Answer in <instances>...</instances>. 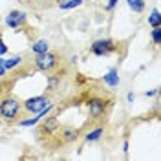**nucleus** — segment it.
<instances>
[{
	"instance_id": "f257e3e1",
	"label": "nucleus",
	"mask_w": 161,
	"mask_h": 161,
	"mask_svg": "<svg viewBox=\"0 0 161 161\" xmlns=\"http://www.w3.org/2000/svg\"><path fill=\"white\" fill-rule=\"evenodd\" d=\"M22 101L13 97V95H8V97H2L0 99V117L8 123H13L17 121L22 115Z\"/></svg>"
},
{
	"instance_id": "f03ea898",
	"label": "nucleus",
	"mask_w": 161,
	"mask_h": 161,
	"mask_svg": "<svg viewBox=\"0 0 161 161\" xmlns=\"http://www.w3.org/2000/svg\"><path fill=\"white\" fill-rule=\"evenodd\" d=\"M59 62H60L59 55L53 53V51H50V50L33 57V64H35V68H37L39 71H46V73H51V71L59 66Z\"/></svg>"
},
{
	"instance_id": "7ed1b4c3",
	"label": "nucleus",
	"mask_w": 161,
	"mask_h": 161,
	"mask_svg": "<svg viewBox=\"0 0 161 161\" xmlns=\"http://www.w3.org/2000/svg\"><path fill=\"white\" fill-rule=\"evenodd\" d=\"M117 50V42H114L112 39H99L92 42V53L97 57H104L110 55L112 51Z\"/></svg>"
},
{
	"instance_id": "20e7f679",
	"label": "nucleus",
	"mask_w": 161,
	"mask_h": 161,
	"mask_svg": "<svg viewBox=\"0 0 161 161\" xmlns=\"http://www.w3.org/2000/svg\"><path fill=\"white\" fill-rule=\"evenodd\" d=\"M48 104H50V101H48L46 95H37V97H30V99L24 101L22 103V108H24V112L35 115V114H39V112L44 110Z\"/></svg>"
},
{
	"instance_id": "39448f33",
	"label": "nucleus",
	"mask_w": 161,
	"mask_h": 161,
	"mask_svg": "<svg viewBox=\"0 0 161 161\" xmlns=\"http://www.w3.org/2000/svg\"><path fill=\"white\" fill-rule=\"evenodd\" d=\"M26 22H28V15H26L24 11H19V9L9 11L8 17H6V26H9V28H13V30L22 28Z\"/></svg>"
},
{
	"instance_id": "423d86ee",
	"label": "nucleus",
	"mask_w": 161,
	"mask_h": 161,
	"mask_svg": "<svg viewBox=\"0 0 161 161\" xmlns=\"http://www.w3.org/2000/svg\"><path fill=\"white\" fill-rule=\"evenodd\" d=\"M88 114H90V117H93V119H97V117H101L104 112H106V101L101 99V97H92L90 101H88Z\"/></svg>"
},
{
	"instance_id": "0eeeda50",
	"label": "nucleus",
	"mask_w": 161,
	"mask_h": 161,
	"mask_svg": "<svg viewBox=\"0 0 161 161\" xmlns=\"http://www.w3.org/2000/svg\"><path fill=\"white\" fill-rule=\"evenodd\" d=\"M40 128H42V134H53L59 128V119L55 115H46V119L42 121Z\"/></svg>"
},
{
	"instance_id": "6e6552de",
	"label": "nucleus",
	"mask_w": 161,
	"mask_h": 161,
	"mask_svg": "<svg viewBox=\"0 0 161 161\" xmlns=\"http://www.w3.org/2000/svg\"><path fill=\"white\" fill-rule=\"evenodd\" d=\"M79 137V130L75 126H62L60 128V139L64 143H71Z\"/></svg>"
},
{
	"instance_id": "1a4fd4ad",
	"label": "nucleus",
	"mask_w": 161,
	"mask_h": 161,
	"mask_svg": "<svg viewBox=\"0 0 161 161\" xmlns=\"http://www.w3.org/2000/svg\"><path fill=\"white\" fill-rule=\"evenodd\" d=\"M103 82L106 84V86H110V88H115V86H119V82H121V79H119V73H117V70L115 68H112L104 77H103Z\"/></svg>"
},
{
	"instance_id": "9d476101",
	"label": "nucleus",
	"mask_w": 161,
	"mask_h": 161,
	"mask_svg": "<svg viewBox=\"0 0 161 161\" xmlns=\"http://www.w3.org/2000/svg\"><path fill=\"white\" fill-rule=\"evenodd\" d=\"M103 134H104V126H95V128H92L90 132H86L84 141H86V143H95V141H99L101 137H103Z\"/></svg>"
},
{
	"instance_id": "9b49d317",
	"label": "nucleus",
	"mask_w": 161,
	"mask_h": 161,
	"mask_svg": "<svg viewBox=\"0 0 161 161\" xmlns=\"http://www.w3.org/2000/svg\"><path fill=\"white\" fill-rule=\"evenodd\" d=\"M50 50V42L46 39H39V40H35L33 44H31V51L35 53V55H39V53H44V51H48Z\"/></svg>"
},
{
	"instance_id": "f8f14e48",
	"label": "nucleus",
	"mask_w": 161,
	"mask_h": 161,
	"mask_svg": "<svg viewBox=\"0 0 161 161\" xmlns=\"http://www.w3.org/2000/svg\"><path fill=\"white\" fill-rule=\"evenodd\" d=\"M82 2L84 0H59V9H62V11L75 9V8L82 6Z\"/></svg>"
},
{
	"instance_id": "ddd939ff",
	"label": "nucleus",
	"mask_w": 161,
	"mask_h": 161,
	"mask_svg": "<svg viewBox=\"0 0 161 161\" xmlns=\"http://www.w3.org/2000/svg\"><path fill=\"white\" fill-rule=\"evenodd\" d=\"M126 4H128V8L134 13H143L145 8H147V2L145 0H126Z\"/></svg>"
},
{
	"instance_id": "4468645a",
	"label": "nucleus",
	"mask_w": 161,
	"mask_h": 161,
	"mask_svg": "<svg viewBox=\"0 0 161 161\" xmlns=\"http://www.w3.org/2000/svg\"><path fill=\"white\" fill-rule=\"evenodd\" d=\"M148 26H152V28L161 26V13H159L158 8H154V9L150 11V15H148Z\"/></svg>"
},
{
	"instance_id": "2eb2a0df",
	"label": "nucleus",
	"mask_w": 161,
	"mask_h": 161,
	"mask_svg": "<svg viewBox=\"0 0 161 161\" xmlns=\"http://www.w3.org/2000/svg\"><path fill=\"white\" fill-rule=\"evenodd\" d=\"M22 64V57L17 55V57H11V59H4V68L6 70H13V68H17Z\"/></svg>"
},
{
	"instance_id": "dca6fc26",
	"label": "nucleus",
	"mask_w": 161,
	"mask_h": 161,
	"mask_svg": "<svg viewBox=\"0 0 161 161\" xmlns=\"http://www.w3.org/2000/svg\"><path fill=\"white\" fill-rule=\"evenodd\" d=\"M42 119L39 114H35V117H28V119H22L19 121V126H24V128H28V126H35V125H39V121Z\"/></svg>"
},
{
	"instance_id": "f3484780",
	"label": "nucleus",
	"mask_w": 161,
	"mask_h": 161,
	"mask_svg": "<svg viewBox=\"0 0 161 161\" xmlns=\"http://www.w3.org/2000/svg\"><path fill=\"white\" fill-rule=\"evenodd\" d=\"M152 42H154V46H159L161 44V26L152 28Z\"/></svg>"
},
{
	"instance_id": "a211bd4d",
	"label": "nucleus",
	"mask_w": 161,
	"mask_h": 161,
	"mask_svg": "<svg viewBox=\"0 0 161 161\" xmlns=\"http://www.w3.org/2000/svg\"><path fill=\"white\" fill-rule=\"evenodd\" d=\"M60 84V77L57 75H48V90H55Z\"/></svg>"
},
{
	"instance_id": "6ab92c4d",
	"label": "nucleus",
	"mask_w": 161,
	"mask_h": 161,
	"mask_svg": "<svg viewBox=\"0 0 161 161\" xmlns=\"http://www.w3.org/2000/svg\"><path fill=\"white\" fill-rule=\"evenodd\" d=\"M106 2H108V4H106V8H104V9H106V11H112L115 6H117V2H119V0H106Z\"/></svg>"
},
{
	"instance_id": "aec40b11",
	"label": "nucleus",
	"mask_w": 161,
	"mask_h": 161,
	"mask_svg": "<svg viewBox=\"0 0 161 161\" xmlns=\"http://www.w3.org/2000/svg\"><path fill=\"white\" fill-rule=\"evenodd\" d=\"M8 53V46H6V42L0 39V55H6Z\"/></svg>"
},
{
	"instance_id": "412c9836",
	"label": "nucleus",
	"mask_w": 161,
	"mask_h": 161,
	"mask_svg": "<svg viewBox=\"0 0 161 161\" xmlns=\"http://www.w3.org/2000/svg\"><path fill=\"white\" fill-rule=\"evenodd\" d=\"M156 93H158V88H154V90H148L147 93H145V95H147V97H152V95H156Z\"/></svg>"
},
{
	"instance_id": "4be33fe9",
	"label": "nucleus",
	"mask_w": 161,
	"mask_h": 161,
	"mask_svg": "<svg viewBox=\"0 0 161 161\" xmlns=\"http://www.w3.org/2000/svg\"><path fill=\"white\" fill-rule=\"evenodd\" d=\"M6 73H8V70L4 68V64H0V77H6Z\"/></svg>"
},
{
	"instance_id": "5701e85b",
	"label": "nucleus",
	"mask_w": 161,
	"mask_h": 161,
	"mask_svg": "<svg viewBox=\"0 0 161 161\" xmlns=\"http://www.w3.org/2000/svg\"><path fill=\"white\" fill-rule=\"evenodd\" d=\"M123 152H125V154H128V141H125V143H123Z\"/></svg>"
},
{
	"instance_id": "b1692460",
	"label": "nucleus",
	"mask_w": 161,
	"mask_h": 161,
	"mask_svg": "<svg viewBox=\"0 0 161 161\" xmlns=\"http://www.w3.org/2000/svg\"><path fill=\"white\" fill-rule=\"evenodd\" d=\"M70 62H71V64H75V62H77V55H71V57H70Z\"/></svg>"
},
{
	"instance_id": "393cba45",
	"label": "nucleus",
	"mask_w": 161,
	"mask_h": 161,
	"mask_svg": "<svg viewBox=\"0 0 161 161\" xmlns=\"http://www.w3.org/2000/svg\"><path fill=\"white\" fill-rule=\"evenodd\" d=\"M126 101H128V103H132V101H134V93H128V95H126Z\"/></svg>"
},
{
	"instance_id": "a878e982",
	"label": "nucleus",
	"mask_w": 161,
	"mask_h": 161,
	"mask_svg": "<svg viewBox=\"0 0 161 161\" xmlns=\"http://www.w3.org/2000/svg\"><path fill=\"white\" fill-rule=\"evenodd\" d=\"M0 64H4V55H0Z\"/></svg>"
},
{
	"instance_id": "bb28decb",
	"label": "nucleus",
	"mask_w": 161,
	"mask_h": 161,
	"mask_svg": "<svg viewBox=\"0 0 161 161\" xmlns=\"http://www.w3.org/2000/svg\"><path fill=\"white\" fill-rule=\"evenodd\" d=\"M20 2H31V0H20Z\"/></svg>"
},
{
	"instance_id": "cd10ccee",
	"label": "nucleus",
	"mask_w": 161,
	"mask_h": 161,
	"mask_svg": "<svg viewBox=\"0 0 161 161\" xmlns=\"http://www.w3.org/2000/svg\"><path fill=\"white\" fill-rule=\"evenodd\" d=\"M0 126H2V121H0Z\"/></svg>"
}]
</instances>
